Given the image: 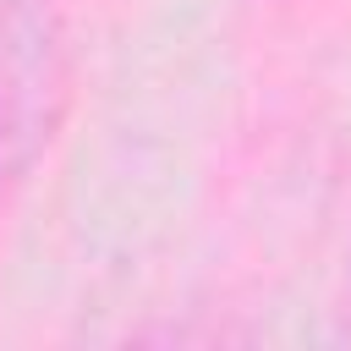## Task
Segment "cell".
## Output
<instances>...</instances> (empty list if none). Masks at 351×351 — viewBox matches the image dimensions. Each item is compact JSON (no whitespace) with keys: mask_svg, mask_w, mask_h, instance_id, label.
I'll return each instance as SVG.
<instances>
[{"mask_svg":"<svg viewBox=\"0 0 351 351\" xmlns=\"http://www.w3.org/2000/svg\"><path fill=\"white\" fill-rule=\"evenodd\" d=\"M71 82V0H0V214L49 154Z\"/></svg>","mask_w":351,"mask_h":351,"instance_id":"1","label":"cell"}]
</instances>
